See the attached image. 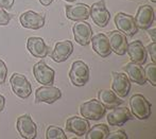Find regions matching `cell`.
I'll return each mask as SVG.
<instances>
[{
	"instance_id": "9",
	"label": "cell",
	"mask_w": 156,
	"mask_h": 139,
	"mask_svg": "<svg viewBox=\"0 0 156 139\" xmlns=\"http://www.w3.org/2000/svg\"><path fill=\"white\" fill-rule=\"evenodd\" d=\"M115 25L118 28V31L122 32L126 36H134L138 31L134 17L122 12L116 14Z\"/></svg>"
},
{
	"instance_id": "24",
	"label": "cell",
	"mask_w": 156,
	"mask_h": 139,
	"mask_svg": "<svg viewBox=\"0 0 156 139\" xmlns=\"http://www.w3.org/2000/svg\"><path fill=\"white\" fill-rule=\"evenodd\" d=\"M109 134V130L107 125L105 124H96L91 127L85 134L86 139H106L107 135Z\"/></svg>"
},
{
	"instance_id": "10",
	"label": "cell",
	"mask_w": 156,
	"mask_h": 139,
	"mask_svg": "<svg viewBox=\"0 0 156 139\" xmlns=\"http://www.w3.org/2000/svg\"><path fill=\"white\" fill-rule=\"evenodd\" d=\"M74 41L81 46H87L90 44L93 37V29L90 25L84 20L76 21L72 27Z\"/></svg>"
},
{
	"instance_id": "31",
	"label": "cell",
	"mask_w": 156,
	"mask_h": 139,
	"mask_svg": "<svg viewBox=\"0 0 156 139\" xmlns=\"http://www.w3.org/2000/svg\"><path fill=\"white\" fill-rule=\"evenodd\" d=\"M14 1L15 0H0V8L4 10H10L14 5Z\"/></svg>"
},
{
	"instance_id": "35",
	"label": "cell",
	"mask_w": 156,
	"mask_h": 139,
	"mask_svg": "<svg viewBox=\"0 0 156 139\" xmlns=\"http://www.w3.org/2000/svg\"><path fill=\"white\" fill-rule=\"evenodd\" d=\"M65 1H70V2H72V1H76V0H65Z\"/></svg>"
},
{
	"instance_id": "32",
	"label": "cell",
	"mask_w": 156,
	"mask_h": 139,
	"mask_svg": "<svg viewBox=\"0 0 156 139\" xmlns=\"http://www.w3.org/2000/svg\"><path fill=\"white\" fill-rule=\"evenodd\" d=\"M4 107H5V99L2 94H0V112L3 111Z\"/></svg>"
},
{
	"instance_id": "34",
	"label": "cell",
	"mask_w": 156,
	"mask_h": 139,
	"mask_svg": "<svg viewBox=\"0 0 156 139\" xmlns=\"http://www.w3.org/2000/svg\"><path fill=\"white\" fill-rule=\"evenodd\" d=\"M54 0H39V2H41L43 5H45V6H48V5H50V4L53 2Z\"/></svg>"
},
{
	"instance_id": "20",
	"label": "cell",
	"mask_w": 156,
	"mask_h": 139,
	"mask_svg": "<svg viewBox=\"0 0 156 139\" xmlns=\"http://www.w3.org/2000/svg\"><path fill=\"white\" fill-rule=\"evenodd\" d=\"M27 48L30 53L37 59H44L49 53V47L41 37H29L27 41Z\"/></svg>"
},
{
	"instance_id": "22",
	"label": "cell",
	"mask_w": 156,
	"mask_h": 139,
	"mask_svg": "<svg viewBox=\"0 0 156 139\" xmlns=\"http://www.w3.org/2000/svg\"><path fill=\"white\" fill-rule=\"evenodd\" d=\"M124 71L131 82L138 84V85L146 84L147 80H146V77H144V68L141 67V65H139L137 63H134V62L127 63L124 67Z\"/></svg>"
},
{
	"instance_id": "27",
	"label": "cell",
	"mask_w": 156,
	"mask_h": 139,
	"mask_svg": "<svg viewBox=\"0 0 156 139\" xmlns=\"http://www.w3.org/2000/svg\"><path fill=\"white\" fill-rule=\"evenodd\" d=\"M10 19H11V15L4 9L0 8V26L9 25Z\"/></svg>"
},
{
	"instance_id": "6",
	"label": "cell",
	"mask_w": 156,
	"mask_h": 139,
	"mask_svg": "<svg viewBox=\"0 0 156 139\" xmlns=\"http://www.w3.org/2000/svg\"><path fill=\"white\" fill-rule=\"evenodd\" d=\"M134 19H135V23L138 29L148 30L153 25V23H154V19H155L154 9L151 5H148V4L140 5L138 8L137 13H136Z\"/></svg>"
},
{
	"instance_id": "25",
	"label": "cell",
	"mask_w": 156,
	"mask_h": 139,
	"mask_svg": "<svg viewBox=\"0 0 156 139\" xmlns=\"http://www.w3.org/2000/svg\"><path fill=\"white\" fill-rule=\"evenodd\" d=\"M46 138L47 139H67L65 132L60 127L50 125L46 131Z\"/></svg>"
},
{
	"instance_id": "8",
	"label": "cell",
	"mask_w": 156,
	"mask_h": 139,
	"mask_svg": "<svg viewBox=\"0 0 156 139\" xmlns=\"http://www.w3.org/2000/svg\"><path fill=\"white\" fill-rule=\"evenodd\" d=\"M16 127L19 135L25 139H34L37 136V127L29 115H21L17 118Z\"/></svg>"
},
{
	"instance_id": "21",
	"label": "cell",
	"mask_w": 156,
	"mask_h": 139,
	"mask_svg": "<svg viewBox=\"0 0 156 139\" xmlns=\"http://www.w3.org/2000/svg\"><path fill=\"white\" fill-rule=\"evenodd\" d=\"M91 45L93 49L98 55L101 57H107L112 53L111 46L108 43V38L103 33H98L94 36L91 37Z\"/></svg>"
},
{
	"instance_id": "14",
	"label": "cell",
	"mask_w": 156,
	"mask_h": 139,
	"mask_svg": "<svg viewBox=\"0 0 156 139\" xmlns=\"http://www.w3.org/2000/svg\"><path fill=\"white\" fill-rule=\"evenodd\" d=\"M90 129V123L84 117H69L66 122V130L76 136H84Z\"/></svg>"
},
{
	"instance_id": "7",
	"label": "cell",
	"mask_w": 156,
	"mask_h": 139,
	"mask_svg": "<svg viewBox=\"0 0 156 139\" xmlns=\"http://www.w3.org/2000/svg\"><path fill=\"white\" fill-rule=\"evenodd\" d=\"M90 17L94 23L100 28H105L108 25L109 19H111V13L108 12V10L105 6L104 0L94 2L91 5Z\"/></svg>"
},
{
	"instance_id": "4",
	"label": "cell",
	"mask_w": 156,
	"mask_h": 139,
	"mask_svg": "<svg viewBox=\"0 0 156 139\" xmlns=\"http://www.w3.org/2000/svg\"><path fill=\"white\" fill-rule=\"evenodd\" d=\"M12 90L17 97L21 99H27L32 94V86L26 76L20 73H13L10 79Z\"/></svg>"
},
{
	"instance_id": "18",
	"label": "cell",
	"mask_w": 156,
	"mask_h": 139,
	"mask_svg": "<svg viewBox=\"0 0 156 139\" xmlns=\"http://www.w3.org/2000/svg\"><path fill=\"white\" fill-rule=\"evenodd\" d=\"M126 52L131 61L139 65H144L148 59V52L140 41H134L131 44H127Z\"/></svg>"
},
{
	"instance_id": "23",
	"label": "cell",
	"mask_w": 156,
	"mask_h": 139,
	"mask_svg": "<svg viewBox=\"0 0 156 139\" xmlns=\"http://www.w3.org/2000/svg\"><path fill=\"white\" fill-rule=\"evenodd\" d=\"M98 98L101 104L107 109H114V107L119 106L120 104H122V100L118 98V96L113 90H108V89L99 90Z\"/></svg>"
},
{
	"instance_id": "17",
	"label": "cell",
	"mask_w": 156,
	"mask_h": 139,
	"mask_svg": "<svg viewBox=\"0 0 156 139\" xmlns=\"http://www.w3.org/2000/svg\"><path fill=\"white\" fill-rule=\"evenodd\" d=\"M107 38H108V43L109 46H111L112 51H114L118 55H124L126 53V35H124L120 31H112V32H109Z\"/></svg>"
},
{
	"instance_id": "29",
	"label": "cell",
	"mask_w": 156,
	"mask_h": 139,
	"mask_svg": "<svg viewBox=\"0 0 156 139\" xmlns=\"http://www.w3.org/2000/svg\"><path fill=\"white\" fill-rule=\"evenodd\" d=\"M127 135L124 131H117V132H113V133H109L107 135L106 139H126Z\"/></svg>"
},
{
	"instance_id": "33",
	"label": "cell",
	"mask_w": 156,
	"mask_h": 139,
	"mask_svg": "<svg viewBox=\"0 0 156 139\" xmlns=\"http://www.w3.org/2000/svg\"><path fill=\"white\" fill-rule=\"evenodd\" d=\"M149 35H151V37H152V41H155L156 43V30H155V28H153L152 30H149Z\"/></svg>"
},
{
	"instance_id": "5",
	"label": "cell",
	"mask_w": 156,
	"mask_h": 139,
	"mask_svg": "<svg viewBox=\"0 0 156 139\" xmlns=\"http://www.w3.org/2000/svg\"><path fill=\"white\" fill-rule=\"evenodd\" d=\"M33 74H34L35 80L39 84H43L45 86L53 85L55 71L51 67H49L44 61L35 64L33 67Z\"/></svg>"
},
{
	"instance_id": "16",
	"label": "cell",
	"mask_w": 156,
	"mask_h": 139,
	"mask_svg": "<svg viewBox=\"0 0 156 139\" xmlns=\"http://www.w3.org/2000/svg\"><path fill=\"white\" fill-rule=\"evenodd\" d=\"M19 21L23 28L38 30L45 26V17L34 11H27L19 16Z\"/></svg>"
},
{
	"instance_id": "1",
	"label": "cell",
	"mask_w": 156,
	"mask_h": 139,
	"mask_svg": "<svg viewBox=\"0 0 156 139\" xmlns=\"http://www.w3.org/2000/svg\"><path fill=\"white\" fill-rule=\"evenodd\" d=\"M90 78V69L82 61H76L72 63L69 71L70 82L74 86L82 87L86 85Z\"/></svg>"
},
{
	"instance_id": "19",
	"label": "cell",
	"mask_w": 156,
	"mask_h": 139,
	"mask_svg": "<svg viewBox=\"0 0 156 139\" xmlns=\"http://www.w3.org/2000/svg\"><path fill=\"white\" fill-rule=\"evenodd\" d=\"M73 52V44L70 41H58L54 46V49L51 53V57L56 63H63L67 61Z\"/></svg>"
},
{
	"instance_id": "30",
	"label": "cell",
	"mask_w": 156,
	"mask_h": 139,
	"mask_svg": "<svg viewBox=\"0 0 156 139\" xmlns=\"http://www.w3.org/2000/svg\"><path fill=\"white\" fill-rule=\"evenodd\" d=\"M146 50H147V52L150 54L153 63H156V43L155 41H153L152 44H150V45L146 48Z\"/></svg>"
},
{
	"instance_id": "12",
	"label": "cell",
	"mask_w": 156,
	"mask_h": 139,
	"mask_svg": "<svg viewBox=\"0 0 156 139\" xmlns=\"http://www.w3.org/2000/svg\"><path fill=\"white\" fill-rule=\"evenodd\" d=\"M62 98V91L60 88L54 86H41L37 88L35 91V101L37 103L44 102L48 104H52L58 99Z\"/></svg>"
},
{
	"instance_id": "26",
	"label": "cell",
	"mask_w": 156,
	"mask_h": 139,
	"mask_svg": "<svg viewBox=\"0 0 156 139\" xmlns=\"http://www.w3.org/2000/svg\"><path fill=\"white\" fill-rule=\"evenodd\" d=\"M144 71L146 80L149 81L150 84H152L153 86H156V64L152 63L147 65L146 68L144 69Z\"/></svg>"
},
{
	"instance_id": "13",
	"label": "cell",
	"mask_w": 156,
	"mask_h": 139,
	"mask_svg": "<svg viewBox=\"0 0 156 139\" xmlns=\"http://www.w3.org/2000/svg\"><path fill=\"white\" fill-rule=\"evenodd\" d=\"M107 123L111 127H122L125 122L132 120L133 115L126 107H114L111 109V112H107Z\"/></svg>"
},
{
	"instance_id": "11",
	"label": "cell",
	"mask_w": 156,
	"mask_h": 139,
	"mask_svg": "<svg viewBox=\"0 0 156 139\" xmlns=\"http://www.w3.org/2000/svg\"><path fill=\"white\" fill-rule=\"evenodd\" d=\"M112 89L120 98H125L131 90V81L126 74L121 72H112Z\"/></svg>"
},
{
	"instance_id": "15",
	"label": "cell",
	"mask_w": 156,
	"mask_h": 139,
	"mask_svg": "<svg viewBox=\"0 0 156 139\" xmlns=\"http://www.w3.org/2000/svg\"><path fill=\"white\" fill-rule=\"evenodd\" d=\"M66 16L73 21L86 20L90 17V6L85 3H76L66 5Z\"/></svg>"
},
{
	"instance_id": "28",
	"label": "cell",
	"mask_w": 156,
	"mask_h": 139,
	"mask_svg": "<svg viewBox=\"0 0 156 139\" xmlns=\"http://www.w3.org/2000/svg\"><path fill=\"white\" fill-rule=\"evenodd\" d=\"M6 76H8V68H6L5 63L0 59V84L5 82Z\"/></svg>"
},
{
	"instance_id": "3",
	"label": "cell",
	"mask_w": 156,
	"mask_h": 139,
	"mask_svg": "<svg viewBox=\"0 0 156 139\" xmlns=\"http://www.w3.org/2000/svg\"><path fill=\"white\" fill-rule=\"evenodd\" d=\"M105 109H106L101 104L100 101L93 99L81 104L80 114L87 120H100L104 117L106 112Z\"/></svg>"
},
{
	"instance_id": "2",
	"label": "cell",
	"mask_w": 156,
	"mask_h": 139,
	"mask_svg": "<svg viewBox=\"0 0 156 139\" xmlns=\"http://www.w3.org/2000/svg\"><path fill=\"white\" fill-rule=\"evenodd\" d=\"M132 115L139 120H146L151 116V103L142 94H133L129 99Z\"/></svg>"
},
{
	"instance_id": "36",
	"label": "cell",
	"mask_w": 156,
	"mask_h": 139,
	"mask_svg": "<svg viewBox=\"0 0 156 139\" xmlns=\"http://www.w3.org/2000/svg\"><path fill=\"white\" fill-rule=\"evenodd\" d=\"M151 1H152V2H154V3H155V2H156V0H151Z\"/></svg>"
}]
</instances>
